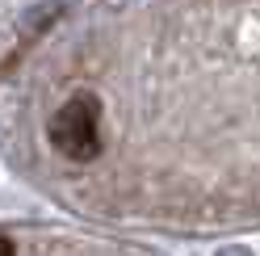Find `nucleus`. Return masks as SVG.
<instances>
[{"label": "nucleus", "instance_id": "f257e3e1", "mask_svg": "<svg viewBox=\"0 0 260 256\" xmlns=\"http://www.w3.org/2000/svg\"><path fill=\"white\" fill-rule=\"evenodd\" d=\"M96 114H101V105H96L88 92H80L72 97L68 105L59 109L51 118V143L68 155V159H92L101 151V131H96Z\"/></svg>", "mask_w": 260, "mask_h": 256}, {"label": "nucleus", "instance_id": "f03ea898", "mask_svg": "<svg viewBox=\"0 0 260 256\" xmlns=\"http://www.w3.org/2000/svg\"><path fill=\"white\" fill-rule=\"evenodd\" d=\"M0 256H13V244H9L5 235H0Z\"/></svg>", "mask_w": 260, "mask_h": 256}, {"label": "nucleus", "instance_id": "7ed1b4c3", "mask_svg": "<svg viewBox=\"0 0 260 256\" xmlns=\"http://www.w3.org/2000/svg\"><path fill=\"white\" fill-rule=\"evenodd\" d=\"M218 256H252V252H243V248H231V252H218Z\"/></svg>", "mask_w": 260, "mask_h": 256}]
</instances>
